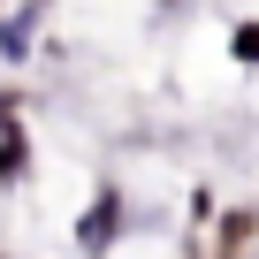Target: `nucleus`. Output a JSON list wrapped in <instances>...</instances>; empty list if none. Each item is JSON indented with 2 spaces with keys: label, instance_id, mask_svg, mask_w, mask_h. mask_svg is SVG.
I'll list each match as a JSON object with an SVG mask.
<instances>
[{
  "label": "nucleus",
  "instance_id": "nucleus-1",
  "mask_svg": "<svg viewBox=\"0 0 259 259\" xmlns=\"http://www.w3.org/2000/svg\"><path fill=\"white\" fill-rule=\"evenodd\" d=\"M16 176H23V138L8 130V138H0V183H16Z\"/></svg>",
  "mask_w": 259,
  "mask_h": 259
},
{
  "label": "nucleus",
  "instance_id": "nucleus-2",
  "mask_svg": "<svg viewBox=\"0 0 259 259\" xmlns=\"http://www.w3.org/2000/svg\"><path fill=\"white\" fill-rule=\"evenodd\" d=\"M107 221H114V198H107V206H92V221H84V244H92V251H99V244H107V236H114V229H107Z\"/></svg>",
  "mask_w": 259,
  "mask_h": 259
},
{
  "label": "nucleus",
  "instance_id": "nucleus-3",
  "mask_svg": "<svg viewBox=\"0 0 259 259\" xmlns=\"http://www.w3.org/2000/svg\"><path fill=\"white\" fill-rule=\"evenodd\" d=\"M31 23H38V16H16L8 31H0V54H23V38H31Z\"/></svg>",
  "mask_w": 259,
  "mask_h": 259
},
{
  "label": "nucleus",
  "instance_id": "nucleus-4",
  "mask_svg": "<svg viewBox=\"0 0 259 259\" xmlns=\"http://www.w3.org/2000/svg\"><path fill=\"white\" fill-rule=\"evenodd\" d=\"M236 54H244V61H259V23H244V31H236Z\"/></svg>",
  "mask_w": 259,
  "mask_h": 259
}]
</instances>
